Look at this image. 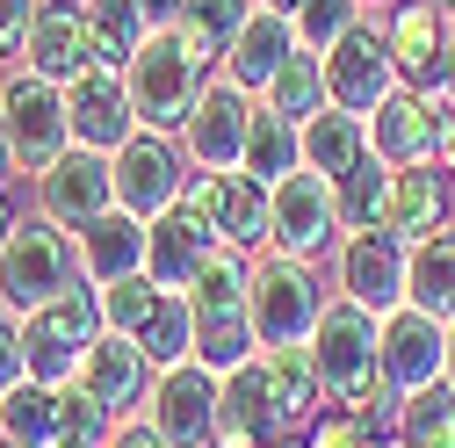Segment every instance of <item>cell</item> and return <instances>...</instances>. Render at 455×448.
<instances>
[{
	"mask_svg": "<svg viewBox=\"0 0 455 448\" xmlns=\"http://www.w3.org/2000/svg\"><path fill=\"white\" fill-rule=\"evenodd\" d=\"M108 448H166L159 441V427L138 412V420H116V434H108Z\"/></svg>",
	"mask_w": 455,
	"mask_h": 448,
	"instance_id": "b9f144b4",
	"label": "cell"
},
{
	"mask_svg": "<svg viewBox=\"0 0 455 448\" xmlns=\"http://www.w3.org/2000/svg\"><path fill=\"white\" fill-rule=\"evenodd\" d=\"M80 15H87V36H94V66H108V73H124L138 59V44L152 36L138 0H80Z\"/></svg>",
	"mask_w": 455,
	"mask_h": 448,
	"instance_id": "83f0119b",
	"label": "cell"
},
{
	"mask_svg": "<svg viewBox=\"0 0 455 448\" xmlns=\"http://www.w3.org/2000/svg\"><path fill=\"white\" fill-rule=\"evenodd\" d=\"M159 297H166V290L152 283V275H124V283L101 290V325H108V332H138V325L152 318Z\"/></svg>",
	"mask_w": 455,
	"mask_h": 448,
	"instance_id": "74e56055",
	"label": "cell"
},
{
	"mask_svg": "<svg viewBox=\"0 0 455 448\" xmlns=\"http://www.w3.org/2000/svg\"><path fill=\"white\" fill-rule=\"evenodd\" d=\"M145 232L152 224L145 217H131L124 203L116 210H101L94 224H80V275L94 290H108V283H124V275H145Z\"/></svg>",
	"mask_w": 455,
	"mask_h": 448,
	"instance_id": "603a6c76",
	"label": "cell"
},
{
	"mask_svg": "<svg viewBox=\"0 0 455 448\" xmlns=\"http://www.w3.org/2000/svg\"><path fill=\"white\" fill-rule=\"evenodd\" d=\"M362 8H369V15H376V8H383V0H362Z\"/></svg>",
	"mask_w": 455,
	"mask_h": 448,
	"instance_id": "f5cc1de1",
	"label": "cell"
},
{
	"mask_svg": "<svg viewBox=\"0 0 455 448\" xmlns=\"http://www.w3.org/2000/svg\"><path fill=\"white\" fill-rule=\"evenodd\" d=\"M347 224H339V203H332V181L297 166L290 181L267 188V253H297V260H325L339 253Z\"/></svg>",
	"mask_w": 455,
	"mask_h": 448,
	"instance_id": "8992f818",
	"label": "cell"
},
{
	"mask_svg": "<svg viewBox=\"0 0 455 448\" xmlns=\"http://www.w3.org/2000/svg\"><path fill=\"white\" fill-rule=\"evenodd\" d=\"M101 290L94 283H80V290H66V297H51L44 311H29L22 318V348H29V376L36 383H73L80 376V362H87V348L101 340Z\"/></svg>",
	"mask_w": 455,
	"mask_h": 448,
	"instance_id": "277c9868",
	"label": "cell"
},
{
	"mask_svg": "<svg viewBox=\"0 0 455 448\" xmlns=\"http://www.w3.org/2000/svg\"><path fill=\"white\" fill-rule=\"evenodd\" d=\"M304 448H376V427H369L362 412H339V405H332V412L304 434Z\"/></svg>",
	"mask_w": 455,
	"mask_h": 448,
	"instance_id": "f35d334b",
	"label": "cell"
},
{
	"mask_svg": "<svg viewBox=\"0 0 455 448\" xmlns=\"http://www.w3.org/2000/svg\"><path fill=\"white\" fill-rule=\"evenodd\" d=\"M0 101H8V138H15V174H44L73 152V108H66V87L44 80V73H8L0 80Z\"/></svg>",
	"mask_w": 455,
	"mask_h": 448,
	"instance_id": "5b68a950",
	"label": "cell"
},
{
	"mask_svg": "<svg viewBox=\"0 0 455 448\" xmlns=\"http://www.w3.org/2000/svg\"><path fill=\"white\" fill-rule=\"evenodd\" d=\"M188 174H196V159L181 152V138L138 131V138L116 152V203L152 224V217H166V210L188 196Z\"/></svg>",
	"mask_w": 455,
	"mask_h": 448,
	"instance_id": "30bf717a",
	"label": "cell"
},
{
	"mask_svg": "<svg viewBox=\"0 0 455 448\" xmlns=\"http://www.w3.org/2000/svg\"><path fill=\"white\" fill-rule=\"evenodd\" d=\"M124 87H131V108H138V131L181 138V124L196 116V101L210 87V66L188 51L181 29H152L138 44V59L124 66Z\"/></svg>",
	"mask_w": 455,
	"mask_h": 448,
	"instance_id": "7a4b0ae2",
	"label": "cell"
},
{
	"mask_svg": "<svg viewBox=\"0 0 455 448\" xmlns=\"http://www.w3.org/2000/svg\"><path fill=\"white\" fill-rule=\"evenodd\" d=\"M405 304L434 311V318H455V224L434 239L412 246V275H405Z\"/></svg>",
	"mask_w": 455,
	"mask_h": 448,
	"instance_id": "f546056e",
	"label": "cell"
},
{
	"mask_svg": "<svg viewBox=\"0 0 455 448\" xmlns=\"http://www.w3.org/2000/svg\"><path fill=\"white\" fill-rule=\"evenodd\" d=\"M80 283H87V275H80V239L66 232V224H51L44 210H29L8 232V246H0V311L29 318L51 297L80 290Z\"/></svg>",
	"mask_w": 455,
	"mask_h": 448,
	"instance_id": "6da1fadb",
	"label": "cell"
},
{
	"mask_svg": "<svg viewBox=\"0 0 455 448\" xmlns=\"http://www.w3.org/2000/svg\"><path fill=\"white\" fill-rule=\"evenodd\" d=\"M383 22V44H390V59H397V80L405 87H441V51H448V22L434 0H390V8H376Z\"/></svg>",
	"mask_w": 455,
	"mask_h": 448,
	"instance_id": "d6986e66",
	"label": "cell"
},
{
	"mask_svg": "<svg viewBox=\"0 0 455 448\" xmlns=\"http://www.w3.org/2000/svg\"><path fill=\"white\" fill-rule=\"evenodd\" d=\"M405 275H412V246L397 232H383V224H376V232H347L339 253H332V290L355 297L376 318L405 304Z\"/></svg>",
	"mask_w": 455,
	"mask_h": 448,
	"instance_id": "8fae6325",
	"label": "cell"
},
{
	"mask_svg": "<svg viewBox=\"0 0 455 448\" xmlns=\"http://www.w3.org/2000/svg\"><path fill=\"white\" fill-rule=\"evenodd\" d=\"M434 8H441V15H455V0H434Z\"/></svg>",
	"mask_w": 455,
	"mask_h": 448,
	"instance_id": "816d5d0a",
	"label": "cell"
},
{
	"mask_svg": "<svg viewBox=\"0 0 455 448\" xmlns=\"http://www.w3.org/2000/svg\"><path fill=\"white\" fill-rule=\"evenodd\" d=\"M15 383H29V348H22V318L0 311V398H8Z\"/></svg>",
	"mask_w": 455,
	"mask_h": 448,
	"instance_id": "ab89813d",
	"label": "cell"
},
{
	"mask_svg": "<svg viewBox=\"0 0 455 448\" xmlns=\"http://www.w3.org/2000/svg\"><path fill=\"white\" fill-rule=\"evenodd\" d=\"M210 448H275V441H260V434H253V427H232V420H224V427H217V441H210Z\"/></svg>",
	"mask_w": 455,
	"mask_h": 448,
	"instance_id": "7bdbcfd3",
	"label": "cell"
},
{
	"mask_svg": "<svg viewBox=\"0 0 455 448\" xmlns=\"http://www.w3.org/2000/svg\"><path fill=\"white\" fill-rule=\"evenodd\" d=\"M131 340L152 355V369H174V362H196V311H188V297L181 290H166L159 304H152V318L131 332Z\"/></svg>",
	"mask_w": 455,
	"mask_h": 448,
	"instance_id": "1f68e13d",
	"label": "cell"
},
{
	"mask_svg": "<svg viewBox=\"0 0 455 448\" xmlns=\"http://www.w3.org/2000/svg\"><path fill=\"white\" fill-rule=\"evenodd\" d=\"M66 108H73V145H87V152H124L138 138L131 87L108 66H87L80 80H66Z\"/></svg>",
	"mask_w": 455,
	"mask_h": 448,
	"instance_id": "ac0fdd59",
	"label": "cell"
},
{
	"mask_svg": "<svg viewBox=\"0 0 455 448\" xmlns=\"http://www.w3.org/2000/svg\"><path fill=\"white\" fill-rule=\"evenodd\" d=\"M210 232H217V246H232V253H267V181L260 174H246V166H196L188 174V196H181Z\"/></svg>",
	"mask_w": 455,
	"mask_h": 448,
	"instance_id": "52a82bcc",
	"label": "cell"
},
{
	"mask_svg": "<svg viewBox=\"0 0 455 448\" xmlns=\"http://www.w3.org/2000/svg\"><path fill=\"white\" fill-rule=\"evenodd\" d=\"M297 22H290V8H267V0H260V8H253V22L239 29V44L232 51H224V80H232V87H246V94H267L275 87V73L282 66H290L297 59Z\"/></svg>",
	"mask_w": 455,
	"mask_h": 448,
	"instance_id": "44dd1931",
	"label": "cell"
},
{
	"mask_svg": "<svg viewBox=\"0 0 455 448\" xmlns=\"http://www.w3.org/2000/svg\"><path fill=\"white\" fill-rule=\"evenodd\" d=\"M362 15H369L362 0H297V8H290V22H297V44H304V51H332V44L347 36Z\"/></svg>",
	"mask_w": 455,
	"mask_h": 448,
	"instance_id": "8d00e7d4",
	"label": "cell"
},
{
	"mask_svg": "<svg viewBox=\"0 0 455 448\" xmlns=\"http://www.w3.org/2000/svg\"><path fill=\"white\" fill-rule=\"evenodd\" d=\"M441 383L455 390V318H448V369H441Z\"/></svg>",
	"mask_w": 455,
	"mask_h": 448,
	"instance_id": "681fc988",
	"label": "cell"
},
{
	"mask_svg": "<svg viewBox=\"0 0 455 448\" xmlns=\"http://www.w3.org/2000/svg\"><path fill=\"white\" fill-rule=\"evenodd\" d=\"M383 232H397L405 246L448 232V174H441V166H397V174H390Z\"/></svg>",
	"mask_w": 455,
	"mask_h": 448,
	"instance_id": "cb8c5ba5",
	"label": "cell"
},
{
	"mask_svg": "<svg viewBox=\"0 0 455 448\" xmlns=\"http://www.w3.org/2000/svg\"><path fill=\"white\" fill-rule=\"evenodd\" d=\"M15 174V138H8V101H0V181Z\"/></svg>",
	"mask_w": 455,
	"mask_h": 448,
	"instance_id": "f6af8a7d",
	"label": "cell"
},
{
	"mask_svg": "<svg viewBox=\"0 0 455 448\" xmlns=\"http://www.w3.org/2000/svg\"><path fill=\"white\" fill-rule=\"evenodd\" d=\"M253 8H260V0H188L174 29L188 36V51H196V59L217 73V66H224V51L239 44V29L253 22Z\"/></svg>",
	"mask_w": 455,
	"mask_h": 448,
	"instance_id": "f1b7e54d",
	"label": "cell"
},
{
	"mask_svg": "<svg viewBox=\"0 0 455 448\" xmlns=\"http://www.w3.org/2000/svg\"><path fill=\"white\" fill-rule=\"evenodd\" d=\"M145 420L159 427L166 448H210L217 427H224V376H210L203 362H174L152 376V398H145Z\"/></svg>",
	"mask_w": 455,
	"mask_h": 448,
	"instance_id": "ba28073f",
	"label": "cell"
},
{
	"mask_svg": "<svg viewBox=\"0 0 455 448\" xmlns=\"http://www.w3.org/2000/svg\"><path fill=\"white\" fill-rule=\"evenodd\" d=\"M253 116H260V94L232 87L224 73H210L203 101H196V116L181 124V152L203 166H246V138H253Z\"/></svg>",
	"mask_w": 455,
	"mask_h": 448,
	"instance_id": "5bb4252c",
	"label": "cell"
},
{
	"mask_svg": "<svg viewBox=\"0 0 455 448\" xmlns=\"http://www.w3.org/2000/svg\"><path fill=\"white\" fill-rule=\"evenodd\" d=\"M217 253V232L188 210V203H174L166 217H152V232H145V275L159 290H181L188 297V283L203 275V260Z\"/></svg>",
	"mask_w": 455,
	"mask_h": 448,
	"instance_id": "7402d4cb",
	"label": "cell"
},
{
	"mask_svg": "<svg viewBox=\"0 0 455 448\" xmlns=\"http://www.w3.org/2000/svg\"><path fill=\"white\" fill-rule=\"evenodd\" d=\"M29 15H36V0H0V59H22Z\"/></svg>",
	"mask_w": 455,
	"mask_h": 448,
	"instance_id": "60d3db41",
	"label": "cell"
},
{
	"mask_svg": "<svg viewBox=\"0 0 455 448\" xmlns=\"http://www.w3.org/2000/svg\"><path fill=\"white\" fill-rule=\"evenodd\" d=\"M36 210H44L51 224H66V232L94 224L101 210H116V152L73 145L59 166H44V174H36Z\"/></svg>",
	"mask_w": 455,
	"mask_h": 448,
	"instance_id": "9a60e30c",
	"label": "cell"
},
{
	"mask_svg": "<svg viewBox=\"0 0 455 448\" xmlns=\"http://www.w3.org/2000/svg\"><path fill=\"white\" fill-rule=\"evenodd\" d=\"M253 376H260V390H267V412H275V434H282V441H304V434L332 412V390H325L311 348H260Z\"/></svg>",
	"mask_w": 455,
	"mask_h": 448,
	"instance_id": "2e32d148",
	"label": "cell"
},
{
	"mask_svg": "<svg viewBox=\"0 0 455 448\" xmlns=\"http://www.w3.org/2000/svg\"><path fill=\"white\" fill-rule=\"evenodd\" d=\"M188 311H196V304H188ZM253 355H260L253 311H196V362H203L210 376H239Z\"/></svg>",
	"mask_w": 455,
	"mask_h": 448,
	"instance_id": "4316f807",
	"label": "cell"
},
{
	"mask_svg": "<svg viewBox=\"0 0 455 448\" xmlns=\"http://www.w3.org/2000/svg\"><path fill=\"white\" fill-rule=\"evenodd\" d=\"M66 434V383H15L8 398H0V441L15 448H51Z\"/></svg>",
	"mask_w": 455,
	"mask_h": 448,
	"instance_id": "d4e9b609",
	"label": "cell"
},
{
	"mask_svg": "<svg viewBox=\"0 0 455 448\" xmlns=\"http://www.w3.org/2000/svg\"><path fill=\"white\" fill-rule=\"evenodd\" d=\"M376 448H412V441H405V434H397V427H390V434H376Z\"/></svg>",
	"mask_w": 455,
	"mask_h": 448,
	"instance_id": "f907efd6",
	"label": "cell"
},
{
	"mask_svg": "<svg viewBox=\"0 0 455 448\" xmlns=\"http://www.w3.org/2000/svg\"><path fill=\"white\" fill-rule=\"evenodd\" d=\"M138 8H145V22H152V29H174L188 0H138Z\"/></svg>",
	"mask_w": 455,
	"mask_h": 448,
	"instance_id": "ee69618b",
	"label": "cell"
},
{
	"mask_svg": "<svg viewBox=\"0 0 455 448\" xmlns=\"http://www.w3.org/2000/svg\"><path fill=\"white\" fill-rule=\"evenodd\" d=\"M22 66L44 73V80H80L94 66V36H87V15H80V0H36V15H29V44H22Z\"/></svg>",
	"mask_w": 455,
	"mask_h": 448,
	"instance_id": "ffe728a7",
	"label": "cell"
},
{
	"mask_svg": "<svg viewBox=\"0 0 455 448\" xmlns=\"http://www.w3.org/2000/svg\"><path fill=\"white\" fill-rule=\"evenodd\" d=\"M441 94L455 101V22H448V51H441Z\"/></svg>",
	"mask_w": 455,
	"mask_h": 448,
	"instance_id": "c3c4849f",
	"label": "cell"
},
{
	"mask_svg": "<svg viewBox=\"0 0 455 448\" xmlns=\"http://www.w3.org/2000/svg\"><path fill=\"white\" fill-rule=\"evenodd\" d=\"M390 174H397V166H383V159L369 152L355 174H339V181H332V203H339V224H347V232H376V224H383Z\"/></svg>",
	"mask_w": 455,
	"mask_h": 448,
	"instance_id": "e575fe53",
	"label": "cell"
},
{
	"mask_svg": "<svg viewBox=\"0 0 455 448\" xmlns=\"http://www.w3.org/2000/svg\"><path fill=\"white\" fill-rule=\"evenodd\" d=\"M455 116V101L441 87H397L376 116H369V152L383 166H434L441 159V124Z\"/></svg>",
	"mask_w": 455,
	"mask_h": 448,
	"instance_id": "4fadbf2b",
	"label": "cell"
},
{
	"mask_svg": "<svg viewBox=\"0 0 455 448\" xmlns=\"http://www.w3.org/2000/svg\"><path fill=\"white\" fill-rule=\"evenodd\" d=\"M246 297H253V253H232V246H217L203 260V275L188 283L196 311H246Z\"/></svg>",
	"mask_w": 455,
	"mask_h": 448,
	"instance_id": "836d02e7",
	"label": "cell"
},
{
	"mask_svg": "<svg viewBox=\"0 0 455 448\" xmlns=\"http://www.w3.org/2000/svg\"><path fill=\"white\" fill-rule=\"evenodd\" d=\"M369 159V116H355V108H318V116L304 124V166L325 181L355 174V166Z\"/></svg>",
	"mask_w": 455,
	"mask_h": 448,
	"instance_id": "484cf974",
	"label": "cell"
},
{
	"mask_svg": "<svg viewBox=\"0 0 455 448\" xmlns=\"http://www.w3.org/2000/svg\"><path fill=\"white\" fill-rule=\"evenodd\" d=\"M260 101L275 108V116H290V124H311L318 108H332V94H325V59H318V51H297V59L275 73V87H267Z\"/></svg>",
	"mask_w": 455,
	"mask_h": 448,
	"instance_id": "d6a6232c",
	"label": "cell"
},
{
	"mask_svg": "<svg viewBox=\"0 0 455 448\" xmlns=\"http://www.w3.org/2000/svg\"><path fill=\"white\" fill-rule=\"evenodd\" d=\"M397 434L412 448H455V390L434 383V390H412L405 412H397Z\"/></svg>",
	"mask_w": 455,
	"mask_h": 448,
	"instance_id": "d590c367",
	"label": "cell"
},
{
	"mask_svg": "<svg viewBox=\"0 0 455 448\" xmlns=\"http://www.w3.org/2000/svg\"><path fill=\"white\" fill-rule=\"evenodd\" d=\"M152 355L131 340V332H101V340L87 348V362H80V390H87V398L108 412V420H138L145 412V398H152Z\"/></svg>",
	"mask_w": 455,
	"mask_h": 448,
	"instance_id": "e0dca14e",
	"label": "cell"
},
{
	"mask_svg": "<svg viewBox=\"0 0 455 448\" xmlns=\"http://www.w3.org/2000/svg\"><path fill=\"white\" fill-rule=\"evenodd\" d=\"M318 59H325V94H332V108H355V116H376V108H383L397 87H405V80H397V59H390V44H383V22H376V15H362L332 51H318Z\"/></svg>",
	"mask_w": 455,
	"mask_h": 448,
	"instance_id": "9c48e42d",
	"label": "cell"
},
{
	"mask_svg": "<svg viewBox=\"0 0 455 448\" xmlns=\"http://www.w3.org/2000/svg\"><path fill=\"white\" fill-rule=\"evenodd\" d=\"M332 290L318 283V260H297V253H260L253 260V332L260 348H311V332L325 318Z\"/></svg>",
	"mask_w": 455,
	"mask_h": 448,
	"instance_id": "3957f363",
	"label": "cell"
},
{
	"mask_svg": "<svg viewBox=\"0 0 455 448\" xmlns=\"http://www.w3.org/2000/svg\"><path fill=\"white\" fill-rule=\"evenodd\" d=\"M376 355H383V383L397 390V398L434 390L441 369H448V318H434V311H419V304L383 311V325H376Z\"/></svg>",
	"mask_w": 455,
	"mask_h": 448,
	"instance_id": "7c38bea8",
	"label": "cell"
},
{
	"mask_svg": "<svg viewBox=\"0 0 455 448\" xmlns=\"http://www.w3.org/2000/svg\"><path fill=\"white\" fill-rule=\"evenodd\" d=\"M275 448H304V441H275Z\"/></svg>",
	"mask_w": 455,
	"mask_h": 448,
	"instance_id": "db71d44e",
	"label": "cell"
},
{
	"mask_svg": "<svg viewBox=\"0 0 455 448\" xmlns=\"http://www.w3.org/2000/svg\"><path fill=\"white\" fill-rule=\"evenodd\" d=\"M15 224H22V210H15V196H8V181H0V246H8Z\"/></svg>",
	"mask_w": 455,
	"mask_h": 448,
	"instance_id": "bcb514c9",
	"label": "cell"
},
{
	"mask_svg": "<svg viewBox=\"0 0 455 448\" xmlns=\"http://www.w3.org/2000/svg\"><path fill=\"white\" fill-rule=\"evenodd\" d=\"M434 166H441V174H448V181H455V116H448V124H441V159H434Z\"/></svg>",
	"mask_w": 455,
	"mask_h": 448,
	"instance_id": "7dc6e473",
	"label": "cell"
},
{
	"mask_svg": "<svg viewBox=\"0 0 455 448\" xmlns=\"http://www.w3.org/2000/svg\"><path fill=\"white\" fill-rule=\"evenodd\" d=\"M297 166H304V124L275 116V108L260 101V116H253V138H246V174H260V181L275 188V181H290Z\"/></svg>",
	"mask_w": 455,
	"mask_h": 448,
	"instance_id": "4dcf8cb0",
	"label": "cell"
}]
</instances>
